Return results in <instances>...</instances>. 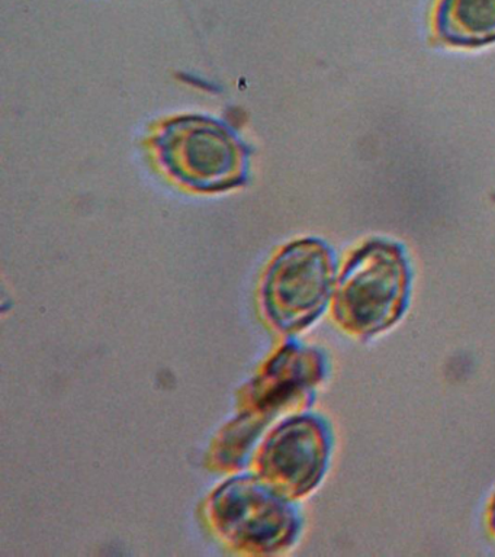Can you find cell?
Listing matches in <instances>:
<instances>
[{
	"mask_svg": "<svg viewBox=\"0 0 495 557\" xmlns=\"http://www.w3.org/2000/svg\"><path fill=\"white\" fill-rule=\"evenodd\" d=\"M410 269L401 247L382 239L363 244L347 260L333 298V317L359 338L384 333L403 317Z\"/></svg>",
	"mask_w": 495,
	"mask_h": 557,
	"instance_id": "1",
	"label": "cell"
},
{
	"mask_svg": "<svg viewBox=\"0 0 495 557\" xmlns=\"http://www.w3.org/2000/svg\"><path fill=\"white\" fill-rule=\"evenodd\" d=\"M164 170L181 185L198 191L232 189L246 182L249 151L228 125L207 116H181L154 135Z\"/></svg>",
	"mask_w": 495,
	"mask_h": 557,
	"instance_id": "2",
	"label": "cell"
},
{
	"mask_svg": "<svg viewBox=\"0 0 495 557\" xmlns=\"http://www.w3.org/2000/svg\"><path fill=\"white\" fill-rule=\"evenodd\" d=\"M334 274L332 251L319 239L286 247L264 282V300L276 324L288 331L310 325L332 298Z\"/></svg>",
	"mask_w": 495,
	"mask_h": 557,
	"instance_id": "3",
	"label": "cell"
},
{
	"mask_svg": "<svg viewBox=\"0 0 495 557\" xmlns=\"http://www.w3.org/2000/svg\"><path fill=\"white\" fill-rule=\"evenodd\" d=\"M221 530L251 547H280L297 531L293 509L272 491L251 479L224 486L215 498Z\"/></svg>",
	"mask_w": 495,
	"mask_h": 557,
	"instance_id": "4",
	"label": "cell"
},
{
	"mask_svg": "<svg viewBox=\"0 0 495 557\" xmlns=\"http://www.w3.org/2000/svg\"><path fill=\"white\" fill-rule=\"evenodd\" d=\"M330 451L327 426L314 417L295 418L273 435L263 463L289 495L310 492L323 476Z\"/></svg>",
	"mask_w": 495,
	"mask_h": 557,
	"instance_id": "5",
	"label": "cell"
},
{
	"mask_svg": "<svg viewBox=\"0 0 495 557\" xmlns=\"http://www.w3.org/2000/svg\"><path fill=\"white\" fill-rule=\"evenodd\" d=\"M437 37L456 47L495 41V0H438L433 13Z\"/></svg>",
	"mask_w": 495,
	"mask_h": 557,
	"instance_id": "6",
	"label": "cell"
},
{
	"mask_svg": "<svg viewBox=\"0 0 495 557\" xmlns=\"http://www.w3.org/2000/svg\"><path fill=\"white\" fill-rule=\"evenodd\" d=\"M486 521H488L491 533L495 535V495L493 500H491L488 512H486Z\"/></svg>",
	"mask_w": 495,
	"mask_h": 557,
	"instance_id": "7",
	"label": "cell"
}]
</instances>
